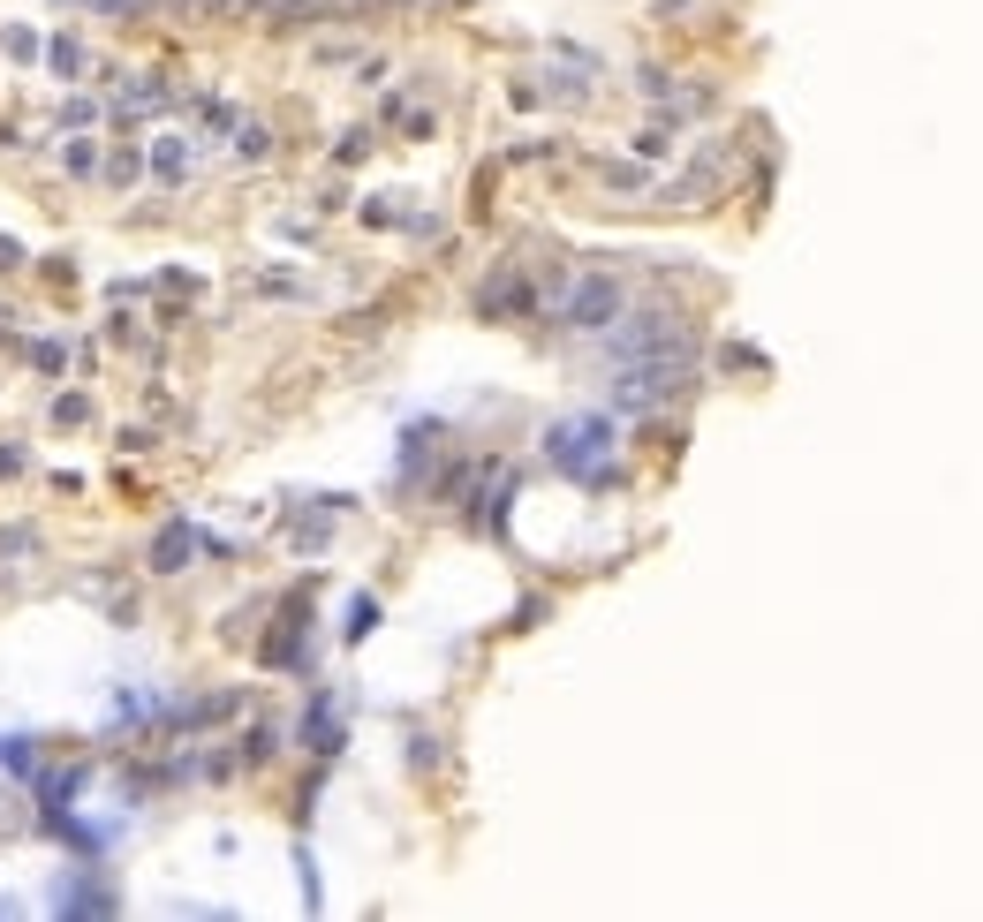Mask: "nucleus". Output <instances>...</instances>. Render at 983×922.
I'll return each mask as SVG.
<instances>
[{
  "label": "nucleus",
  "instance_id": "obj_2",
  "mask_svg": "<svg viewBox=\"0 0 983 922\" xmlns=\"http://www.w3.org/2000/svg\"><path fill=\"white\" fill-rule=\"evenodd\" d=\"M613 310H621V288H613V280H583V288L568 295V325H583V333H598Z\"/></svg>",
  "mask_w": 983,
  "mask_h": 922
},
{
  "label": "nucleus",
  "instance_id": "obj_3",
  "mask_svg": "<svg viewBox=\"0 0 983 922\" xmlns=\"http://www.w3.org/2000/svg\"><path fill=\"white\" fill-rule=\"evenodd\" d=\"M182 552H190V537H182V530H167V537H159V567H174Z\"/></svg>",
  "mask_w": 983,
  "mask_h": 922
},
{
  "label": "nucleus",
  "instance_id": "obj_1",
  "mask_svg": "<svg viewBox=\"0 0 983 922\" xmlns=\"http://www.w3.org/2000/svg\"><path fill=\"white\" fill-rule=\"evenodd\" d=\"M552 461H560V469H605V424H560L552 431Z\"/></svg>",
  "mask_w": 983,
  "mask_h": 922
}]
</instances>
